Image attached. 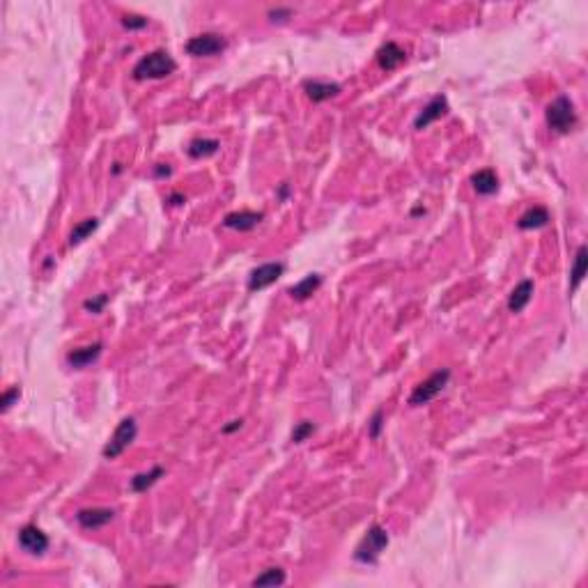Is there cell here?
Listing matches in <instances>:
<instances>
[{"instance_id":"cell-5","label":"cell","mask_w":588,"mask_h":588,"mask_svg":"<svg viewBox=\"0 0 588 588\" xmlns=\"http://www.w3.org/2000/svg\"><path fill=\"white\" fill-rule=\"evenodd\" d=\"M450 379V370L448 368H441V370H436L427 377L425 382H420L416 389H414V393L409 395V405L411 407H423L427 402H432L436 395L441 393L443 389H446V384Z\"/></svg>"},{"instance_id":"cell-1","label":"cell","mask_w":588,"mask_h":588,"mask_svg":"<svg viewBox=\"0 0 588 588\" xmlns=\"http://www.w3.org/2000/svg\"><path fill=\"white\" fill-rule=\"evenodd\" d=\"M177 70V63L172 60L168 51H152V54L142 56L133 67V79L136 81H147V79H165Z\"/></svg>"},{"instance_id":"cell-22","label":"cell","mask_w":588,"mask_h":588,"mask_svg":"<svg viewBox=\"0 0 588 588\" xmlns=\"http://www.w3.org/2000/svg\"><path fill=\"white\" fill-rule=\"evenodd\" d=\"M99 228V218H85V221H81V223H76L74 225V230H72V235H70V246H79V244H83V241H85L90 235H92V232Z\"/></svg>"},{"instance_id":"cell-8","label":"cell","mask_w":588,"mask_h":588,"mask_svg":"<svg viewBox=\"0 0 588 588\" xmlns=\"http://www.w3.org/2000/svg\"><path fill=\"white\" fill-rule=\"evenodd\" d=\"M19 545L28 554L42 556L49 549V535L44 533L40 526L26 524V526H21V531H19Z\"/></svg>"},{"instance_id":"cell-25","label":"cell","mask_w":588,"mask_h":588,"mask_svg":"<svg viewBox=\"0 0 588 588\" xmlns=\"http://www.w3.org/2000/svg\"><path fill=\"white\" fill-rule=\"evenodd\" d=\"M106 304H108V294H97V297L83 301V308H85V311H90V313H95V315H99Z\"/></svg>"},{"instance_id":"cell-27","label":"cell","mask_w":588,"mask_h":588,"mask_svg":"<svg viewBox=\"0 0 588 588\" xmlns=\"http://www.w3.org/2000/svg\"><path fill=\"white\" fill-rule=\"evenodd\" d=\"M19 398H21V389L19 386H12L10 391H5V393H3V411H10L12 405L17 402Z\"/></svg>"},{"instance_id":"cell-4","label":"cell","mask_w":588,"mask_h":588,"mask_svg":"<svg viewBox=\"0 0 588 588\" xmlns=\"http://www.w3.org/2000/svg\"><path fill=\"white\" fill-rule=\"evenodd\" d=\"M136 436H138V425H136V418H131V416L122 418V420H120V425L115 427V432H113V436L108 439V443L104 446L101 455L106 457V459L120 457L136 441Z\"/></svg>"},{"instance_id":"cell-29","label":"cell","mask_w":588,"mask_h":588,"mask_svg":"<svg viewBox=\"0 0 588 588\" xmlns=\"http://www.w3.org/2000/svg\"><path fill=\"white\" fill-rule=\"evenodd\" d=\"M170 172H172V170L168 168V163H159V168H156V170H154V175H156V177H163V175H165V177H168V175H170Z\"/></svg>"},{"instance_id":"cell-15","label":"cell","mask_w":588,"mask_h":588,"mask_svg":"<svg viewBox=\"0 0 588 588\" xmlns=\"http://www.w3.org/2000/svg\"><path fill=\"white\" fill-rule=\"evenodd\" d=\"M104 350V343H95V345H88V348H81V350H74L67 354V364L72 368H85L90 364H95L97 359H99V354Z\"/></svg>"},{"instance_id":"cell-20","label":"cell","mask_w":588,"mask_h":588,"mask_svg":"<svg viewBox=\"0 0 588 588\" xmlns=\"http://www.w3.org/2000/svg\"><path fill=\"white\" fill-rule=\"evenodd\" d=\"M586 265H588V248L579 246V251L575 255V265H572V271H570V292H577V288L582 285L584 276H586Z\"/></svg>"},{"instance_id":"cell-21","label":"cell","mask_w":588,"mask_h":588,"mask_svg":"<svg viewBox=\"0 0 588 588\" xmlns=\"http://www.w3.org/2000/svg\"><path fill=\"white\" fill-rule=\"evenodd\" d=\"M163 473H165L163 466H154V469H149L147 473H138V476L131 478V489H133V492H138V494L147 492V489L152 487L156 480L163 478Z\"/></svg>"},{"instance_id":"cell-10","label":"cell","mask_w":588,"mask_h":588,"mask_svg":"<svg viewBox=\"0 0 588 588\" xmlns=\"http://www.w3.org/2000/svg\"><path fill=\"white\" fill-rule=\"evenodd\" d=\"M115 519V510L111 508H83L76 512V522L83 529H101V526L111 524Z\"/></svg>"},{"instance_id":"cell-28","label":"cell","mask_w":588,"mask_h":588,"mask_svg":"<svg viewBox=\"0 0 588 588\" xmlns=\"http://www.w3.org/2000/svg\"><path fill=\"white\" fill-rule=\"evenodd\" d=\"M382 418H384V411L377 409V411L373 414V418H370V430H368L373 439H377V436H379V432H382Z\"/></svg>"},{"instance_id":"cell-14","label":"cell","mask_w":588,"mask_h":588,"mask_svg":"<svg viewBox=\"0 0 588 588\" xmlns=\"http://www.w3.org/2000/svg\"><path fill=\"white\" fill-rule=\"evenodd\" d=\"M533 290H535V285H533V281H529V278L519 283L508 297V311L510 313H522L524 308L529 306V301L533 297Z\"/></svg>"},{"instance_id":"cell-6","label":"cell","mask_w":588,"mask_h":588,"mask_svg":"<svg viewBox=\"0 0 588 588\" xmlns=\"http://www.w3.org/2000/svg\"><path fill=\"white\" fill-rule=\"evenodd\" d=\"M225 47H228V40L218 33L195 35L184 44L186 54L193 56V58H212L216 54H221V51H225Z\"/></svg>"},{"instance_id":"cell-16","label":"cell","mask_w":588,"mask_h":588,"mask_svg":"<svg viewBox=\"0 0 588 588\" xmlns=\"http://www.w3.org/2000/svg\"><path fill=\"white\" fill-rule=\"evenodd\" d=\"M471 184L478 195H492L499 191V177L492 168H482L471 175Z\"/></svg>"},{"instance_id":"cell-2","label":"cell","mask_w":588,"mask_h":588,"mask_svg":"<svg viewBox=\"0 0 588 588\" xmlns=\"http://www.w3.org/2000/svg\"><path fill=\"white\" fill-rule=\"evenodd\" d=\"M386 545H389V531L379 524H373L370 529L366 531L364 540L357 545L354 561L364 563V565H375L379 561V554L386 549Z\"/></svg>"},{"instance_id":"cell-24","label":"cell","mask_w":588,"mask_h":588,"mask_svg":"<svg viewBox=\"0 0 588 588\" xmlns=\"http://www.w3.org/2000/svg\"><path fill=\"white\" fill-rule=\"evenodd\" d=\"M313 432H315L313 420H301V423H297L292 430V443H304Z\"/></svg>"},{"instance_id":"cell-18","label":"cell","mask_w":588,"mask_h":588,"mask_svg":"<svg viewBox=\"0 0 588 588\" xmlns=\"http://www.w3.org/2000/svg\"><path fill=\"white\" fill-rule=\"evenodd\" d=\"M549 223V212L545 207H531V209H526V212L519 216V221H517V228L519 230H538V228H545V225Z\"/></svg>"},{"instance_id":"cell-9","label":"cell","mask_w":588,"mask_h":588,"mask_svg":"<svg viewBox=\"0 0 588 588\" xmlns=\"http://www.w3.org/2000/svg\"><path fill=\"white\" fill-rule=\"evenodd\" d=\"M448 113V99L443 95H436L432 97V99L427 101V106L423 108L416 115V120H414V129H418V131H423L427 129L430 124L436 122V120H441L443 115Z\"/></svg>"},{"instance_id":"cell-31","label":"cell","mask_w":588,"mask_h":588,"mask_svg":"<svg viewBox=\"0 0 588 588\" xmlns=\"http://www.w3.org/2000/svg\"><path fill=\"white\" fill-rule=\"evenodd\" d=\"M168 202H172V205H179V202H184V195H179V193H172Z\"/></svg>"},{"instance_id":"cell-13","label":"cell","mask_w":588,"mask_h":588,"mask_svg":"<svg viewBox=\"0 0 588 588\" xmlns=\"http://www.w3.org/2000/svg\"><path fill=\"white\" fill-rule=\"evenodd\" d=\"M265 218L262 212H251V209H241V212H232L223 218V225L230 230H239V232H248L253 228H258L260 221Z\"/></svg>"},{"instance_id":"cell-17","label":"cell","mask_w":588,"mask_h":588,"mask_svg":"<svg viewBox=\"0 0 588 588\" xmlns=\"http://www.w3.org/2000/svg\"><path fill=\"white\" fill-rule=\"evenodd\" d=\"M322 285V276L320 274H308L306 278H301L299 283H294L290 288V297L297 299V301H306L311 299L315 292L320 290Z\"/></svg>"},{"instance_id":"cell-12","label":"cell","mask_w":588,"mask_h":588,"mask_svg":"<svg viewBox=\"0 0 588 588\" xmlns=\"http://www.w3.org/2000/svg\"><path fill=\"white\" fill-rule=\"evenodd\" d=\"M405 60H407L405 49L400 47V44H395V42L382 44L379 51H377V65H379L384 72H393V70H398V67H400Z\"/></svg>"},{"instance_id":"cell-23","label":"cell","mask_w":588,"mask_h":588,"mask_svg":"<svg viewBox=\"0 0 588 588\" xmlns=\"http://www.w3.org/2000/svg\"><path fill=\"white\" fill-rule=\"evenodd\" d=\"M285 579L288 577H285V572L281 568H269L253 579V586H281L285 584Z\"/></svg>"},{"instance_id":"cell-30","label":"cell","mask_w":588,"mask_h":588,"mask_svg":"<svg viewBox=\"0 0 588 588\" xmlns=\"http://www.w3.org/2000/svg\"><path fill=\"white\" fill-rule=\"evenodd\" d=\"M241 423H244V420H232L230 425H225V427H223V432H225V434H228V432H235V430H239V427H241Z\"/></svg>"},{"instance_id":"cell-11","label":"cell","mask_w":588,"mask_h":588,"mask_svg":"<svg viewBox=\"0 0 588 588\" xmlns=\"http://www.w3.org/2000/svg\"><path fill=\"white\" fill-rule=\"evenodd\" d=\"M304 92L311 101L315 104H322L331 99V97H338L341 95V83H331V81H304Z\"/></svg>"},{"instance_id":"cell-26","label":"cell","mask_w":588,"mask_h":588,"mask_svg":"<svg viewBox=\"0 0 588 588\" xmlns=\"http://www.w3.org/2000/svg\"><path fill=\"white\" fill-rule=\"evenodd\" d=\"M122 26L129 28V30H140L147 26V19L145 17H136V14H126L122 17Z\"/></svg>"},{"instance_id":"cell-7","label":"cell","mask_w":588,"mask_h":588,"mask_svg":"<svg viewBox=\"0 0 588 588\" xmlns=\"http://www.w3.org/2000/svg\"><path fill=\"white\" fill-rule=\"evenodd\" d=\"M285 265L283 262H267V265H260L251 271V276H248V290L251 292H260L269 288V285H274L278 278L283 276Z\"/></svg>"},{"instance_id":"cell-19","label":"cell","mask_w":588,"mask_h":588,"mask_svg":"<svg viewBox=\"0 0 588 588\" xmlns=\"http://www.w3.org/2000/svg\"><path fill=\"white\" fill-rule=\"evenodd\" d=\"M218 147H221V142L214 140V138H193L188 142L186 152L191 159H202V156H212L218 152Z\"/></svg>"},{"instance_id":"cell-3","label":"cell","mask_w":588,"mask_h":588,"mask_svg":"<svg viewBox=\"0 0 588 588\" xmlns=\"http://www.w3.org/2000/svg\"><path fill=\"white\" fill-rule=\"evenodd\" d=\"M547 124L549 129L556 133H570L577 126V111L575 104L570 101V97H556V99L547 106Z\"/></svg>"}]
</instances>
